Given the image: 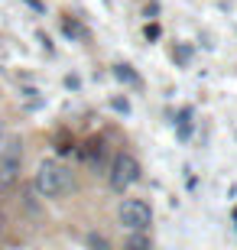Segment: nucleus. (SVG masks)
<instances>
[{"instance_id": "obj_11", "label": "nucleus", "mask_w": 237, "mask_h": 250, "mask_svg": "<svg viewBox=\"0 0 237 250\" xmlns=\"http://www.w3.org/2000/svg\"><path fill=\"white\" fill-rule=\"evenodd\" d=\"M26 3H29V7H33V10H39V13L46 10V7H43V3H39V0H26Z\"/></svg>"}, {"instance_id": "obj_7", "label": "nucleus", "mask_w": 237, "mask_h": 250, "mask_svg": "<svg viewBox=\"0 0 237 250\" xmlns=\"http://www.w3.org/2000/svg\"><path fill=\"white\" fill-rule=\"evenodd\" d=\"M85 244H88L91 250H110V241H104V237H101V234H94V231L85 234Z\"/></svg>"}, {"instance_id": "obj_2", "label": "nucleus", "mask_w": 237, "mask_h": 250, "mask_svg": "<svg viewBox=\"0 0 237 250\" xmlns=\"http://www.w3.org/2000/svg\"><path fill=\"white\" fill-rule=\"evenodd\" d=\"M137 179H140L137 156H130V153H117V156L110 159V166H108V186L114 188V192H127Z\"/></svg>"}, {"instance_id": "obj_5", "label": "nucleus", "mask_w": 237, "mask_h": 250, "mask_svg": "<svg viewBox=\"0 0 237 250\" xmlns=\"http://www.w3.org/2000/svg\"><path fill=\"white\" fill-rule=\"evenodd\" d=\"M124 250H153V241L146 231H130L127 241H124Z\"/></svg>"}, {"instance_id": "obj_6", "label": "nucleus", "mask_w": 237, "mask_h": 250, "mask_svg": "<svg viewBox=\"0 0 237 250\" xmlns=\"http://www.w3.org/2000/svg\"><path fill=\"white\" fill-rule=\"evenodd\" d=\"M175 133H179V140H182V143L192 137V111H189V107L179 114V127H175Z\"/></svg>"}, {"instance_id": "obj_10", "label": "nucleus", "mask_w": 237, "mask_h": 250, "mask_svg": "<svg viewBox=\"0 0 237 250\" xmlns=\"http://www.w3.org/2000/svg\"><path fill=\"white\" fill-rule=\"evenodd\" d=\"M7 140H10V133H7V127H3V124H0V149L7 146Z\"/></svg>"}, {"instance_id": "obj_4", "label": "nucleus", "mask_w": 237, "mask_h": 250, "mask_svg": "<svg viewBox=\"0 0 237 250\" xmlns=\"http://www.w3.org/2000/svg\"><path fill=\"white\" fill-rule=\"evenodd\" d=\"M23 169V140L10 137L7 146L0 149V188H13Z\"/></svg>"}, {"instance_id": "obj_8", "label": "nucleus", "mask_w": 237, "mask_h": 250, "mask_svg": "<svg viewBox=\"0 0 237 250\" xmlns=\"http://www.w3.org/2000/svg\"><path fill=\"white\" fill-rule=\"evenodd\" d=\"M114 75H117L120 82H130V84H140V75L130 72V65H114Z\"/></svg>"}, {"instance_id": "obj_3", "label": "nucleus", "mask_w": 237, "mask_h": 250, "mask_svg": "<svg viewBox=\"0 0 237 250\" xmlns=\"http://www.w3.org/2000/svg\"><path fill=\"white\" fill-rule=\"evenodd\" d=\"M117 221L127 228V231H150L153 224V208L146 198H124L117 208Z\"/></svg>"}, {"instance_id": "obj_9", "label": "nucleus", "mask_w": 237, "mask_h": 250, "mask_svg": "<svg viewBox=\"0 0 237 250\" xmlns=\"http://www.w3.org/2000/svg\"><path fill=\"white\" fill-rule=\"evenodd\" d=\"M146 39H159V26H156V23L146 26Z\"/></svg>"}, {"instance_id": "obj_1", "label": "nucleus", "mask_w": 237, "mask_h": 250, "mask_svg": "<svg viewBox=\"0 0 237 250\" xmlns=\"http://www.w3.org/2000/svg\"><path fill=\"white\" fill-rule=\"evenodd\" d=\"M33 188L36 195L49 198V202H59V198H68L75 192V172L65 166L62 159H43L36 166V176H33Z\"/></svg>"}]
</instances>
